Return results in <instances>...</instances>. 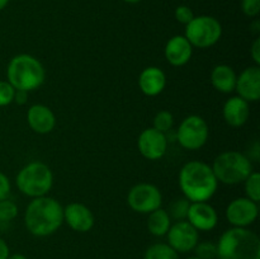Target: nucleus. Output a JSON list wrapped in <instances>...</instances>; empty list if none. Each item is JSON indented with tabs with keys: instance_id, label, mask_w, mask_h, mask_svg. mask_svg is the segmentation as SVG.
I'll use <instances>...</instances> for the list:
<instances>
[{
	"instance_id": "1",
	"label": "nucleus",
	"mask_w": 260,
	"mask_h": 259,
	"mask_svg": "<svg viewBox=\"0 0 260 259\" xmlns=\"http://www.w3.org/2000/svg\"><path fill=\"white\" fill-rule=\"evenodd\" d=\"M178 183L189 202H208L215 196L218 182L212 167L202 160H190L179 170Z\"/></svg>"
},
{
	"instance_id": "2",
	"label": "nucleus",
	"mask_w": 260,
	"mask_h": 259,
	"mask_svg": "<svg viewBox=\"0 0 260 259\" xmlns=\"http://www.w3.org/2000/svg\"><path fill=\"white\" fill-rule=\"evenodd\" d=\"M63 223V207L50 196L32 198L24 211V225L32 235L45 238L55 234Z\"/></svg>"
},
{
	"instance_id": "3",
	"label": "nucleus",
	"mask_w": 260,
	"mask_h": 259,
	"mask_svg": "<svg viewBox=\"0 0 260 259\" xmlns=\"http://www.w3.org/2000/svg\"><path fill=\"white\" fill-rule=\"evenodd\" d=\"M218 259H260V239L249 228H231L218 241Z\"/></svg>"
},
{
	"instance_id": "4",
	"label": "nucleus",
	"mask_w": 260,
	"mask_h": 259,
	"mask_svg": "<svg viewBox=\"0 0 260 259\" xmlns=\"http://www.w3.org/2000/svg\"><path fill=\"white\" fill-rule=\"evenodd\" d=\"M7 79L15 90L29 93L45 83V66L35 56L29 53H19L8 63Z\"/></svg>"
},
{
	"instance_id": "5",
	"label": "nucleus",
	"mask_w": 260,
	"mask_h": 259,
	"mask_svg": "<svg viewBox=\"0 0 260 259\" xmlns=\"http://www.w3.org/2000/svg\"><path fill=\"white\" fill-rule=\"evenodd\" d=\"M211 167L217 182L226 185L244 183L251 172H254L251 160L245 154L236 150H229L218 154Z\"/></svg>"
},
{
	"instance_id": "6",
	"label": "nucleus",
	"mask_w": 260,
	"mask_h": 259,
	"mask_svg": "<svg viewBox=\"0 0 260 259\" xmlns=\"http://www.w3.org/2000/svg\"><path fill=\"white\" fill-rule=\"evenodd\" d=\"M17 188L29 198L47 196L53 185V173L42 161H30L18 172L15 177Z\"/></svg>"
},
{
	"instance_id": "7",
	"label": "nucleus",
	"mask_w": 260,
	"mask_h": 259,
	"mask_svg": "<svg viewBox=\"0 0 260 259\" xmlns=\"http://www.w3.org/2000/svg\"><path fill=\"white\" fill-rule=\"evenodd\" d=\"M222 36L220 20L211 15H198L185 25L184 37L193 48H210L215 46Z\"/></svg>"
},
{
	"instance_id": "8",
	"label": "nucleus",
	"mask_w": 260,
	"mask_h": 259,
	"mask_svg": "<svg viewBox=\"0 0 260 259\" xmlns=\"http://www.w3.org/2000/svg\"><path fill=\"white\" fill-rule=\"evenodd\" d=\"M210 137V128L205 118L197 114H190L180 122L177 130V140L180 146L189 151L200 150Z\"/></svg>"
},
{
	"instance_id": "9",
	"label": "nucleus",
	"mask_w": 260,
	"mask_h": 259,
	"mask_svg": "<svg viewBox=\"0 0 260 259\" xmlns=\"http://www.w3.org/2000/svg\"><path fill=\"white\" fill-rule=\"evenodd\" d=\"M127 205L132 211L142 215H149L162 205L161 190L151 183L135 184L127 195Z\"/></svg>"
},
{
	"instance_id": "10",
	"label": "nucleus",
	"mask_w": 260,
	"mask_h": 259,
	"mask_svg": "<svg viewBox=\"0 0 260 259\" xmlns=\"http://www.w3.org/2000/svg\"><path fill=\"white\" fill-rule=\"evenodd\" d=\"M225 216L233 228H249L258 218L259 206L248 197H238L229 203Z\"/></svg>"
},
{
	"instance_id": "11",
	"label": "nucleus",
	"mask_w": 260,
	"mask_h": 259,
	"mask_svg": "<svg viewBox=\"0 0 260 259\" xmlns=\"http://www.w3.org/2000/svg\"><path fill=\"white\" fill-rule=\"evenodd\" d=\"M168 244L177 253H189L200 241V231L196 230L187 220L172 223L167 235Z\"/></svg>"
},
{
	"instance_id": "12",
	"label": "nucleus",
	"mask_w": 260,
	"mask_h": 259,
	"mask_svg": "<svg viewBox=\"0 0 260 259\" xmlns=\"http://www.w3.org/2000/svg\"><path fill=\"white\" fill-rule=\"evenodd\" d=\"M168 137L167 135L159 132L154 127L145 128L140 134L137 139V147L139 151L145 159L147 160H160L168 150Z\"/></svg>"
},
{
	"instance_id": "13",
	"label": "nucleus",
	"mask_w": 260,
	"mask_h": 259,
	"mask_svg": "<svg viewBox=\"0 0 260 259\" xmlns=\"http://www.w3.org/2000/svg\"><path fill=\"white\" fill-rule=\"evenodd\" d=\"M63 222L76 233H88L95 223V217L90 208L80 202L69 203L63 207Z\"/></svg>"
},
{
	"instance_id": "14",
	"label": "nucleus",
	"mask_w": 260,
	"mask_h": 259,
	"mask_svg": "<svg viewBox=\"0 0 260 259\" xmlns=\"http://www.w3.org/2000/svg\"><path fill=\"white\" fill-rule=\"evenodd\" d=\"M235 91L248 103L260 99V66L251 65L244 69L236 78Z\"/></svg>"
},
{
	"instance_id": "15",
	"label": "nucleus",
	"mask_w": 260,
	"mask_h": 259,
	"mask_svg": "<svg viewBox=\"0 0 260 259\" xmlns=\"http://www.w3.org/2000/svg\"><path fill=\"white\" fill-rule=\"evenodd\" d=\"M187 221L197 231H211L217 226L218 213L208 202H190Z\"/></svg>"
},
{
	"instance_id": "16",
	"label": "nucleus",
	"mask_w": 260,
	"mask_h": 259,
	"mask_svg": "<svg viewBox=\"0 0 260 259\" xmlns=\"http://www.w3.org/2000/svg\"><path fill=\"white\" fill-rule=\"evenodd\" d=\"M27 123L33 132L47 135L56 127V116L50 107L45 104H33L27 111Z\"/></svg>"
},
{
	"instance_id": "17",
	"label": "nucleus",
	"mask_w": 260,
	"mask_h": 259,
	"mask_svg": "<svg viewBox=\"0 0 260 259\" xmlns=\"http://www.w3.org/2000/svg\"><path fill=\"white\" fill-rule=\"evenodd\" d=\"M164 55L168 62L174 68L187 65L193 55V46L184 36H173L169 38L164 48Z\"/></svg>"
},
{
	"instance_id": "18",
	"label": "nucleus",
	"mask_w": 260,
	"mask_h": 259,
	"mask_svg": "<svg viewBox=\"0 0 260 259\" xmlns=\"http://www.w3.org/2000/svg\"><path fill=\"white\" fill-rule=\"evenodd\" d=\"M222 114L229 126L238 128L248 122L250 117V106L245 99L240 98L239 95L230 96L223 104Z\"/></svg>"
},
{
	"instance_id": "19",
	"label": "nucleus",
	"mask_w": 260,
	"mask_h": 259,
	"mask_svg": "<svg viewBox=\"0 0 260 259\" xmlns=\"http://www.w3.org/2000/svg\"><path fill=\"white\" fill-rule=\"evenodd\" d=\"M167 86V75L157 66H149L141 71L139 76V88L145 95L156 96L164 91Z\"/></svg>"
},
{
	"instance_id": "20",
	"label": "nucleus",
	"mask_w": 260,
	"mask_h": 259,
	"mask_svg": "<svg viewBox=\"0 0 260 259\" xmlns=\"http://www.w3.org/2000/svg\"><path fill=\"white\" fill-rule=\"evenodd\" d=\"M236 78L238 75H236L235 70L226 63L216 65L210 75V80L213 88L223 94H231L235 91Z\"/></svg>"
},
{
	"instance_id": "21",
	"label": "nucleus",
	"mask_w": 260,
	"mask_h": 259,
	"mask_svg": "<svg viewBox=\"0 0 260 259\" xmlns=\"http://www.w3.org/2000/svg\"><path fill=\"white\" fill-rule=\"evenodd\" d=\"M172 226V218L168 215L167 210L164 208H157L149 213L147 217V230L151 235L161 238L165 236Z\"/></svg>"
},
{
	"instance_id": "22",
	"label": "nucleus",
	"mask_w": 260,
	"mask_h": 259,
	"mask_svg": "<svg viewBox=\"0 0 260 259\" xmlns=\"http://www.w3.org/2000/svg\"><path fill=\"white\" fill-rule=\"evenodd\" d=\"M144 259H179V253L168 243H155L146 249Z\"/></svg>"
},
{
	"instance_id": "23",
	"label": "nucleus",
	"mask_w": 260,
	"mask_h": 259,
	"mask_svg": "<svg viewBox=\"0 0 260 259\" xmlns=\"http://www.w3.org/2000/svg\"><path fill=\"white\" fill-rule=\"evenodd\" d=\"M190 202L185 197L182 198H175L174 201H172L168 207L167 212L169 215V217L174 221H182L187 220L188 210H189Z\"/></svg>"
},
{
	"instance_id": "24",
	"label": "nucleus",
	"mask_w": 260,
	"mask_h": 259,
	"mask_svg": "<svg viewBox=\"0 0 260 259\" xmlns=\"http://www.w3.org/2000/svg\"><path fill=\"white\" fill-rule=\"evenodd\" d=\"M244 189L245 197L254 202L259 203L260 201V174L258 172H251V174L244 180Z\"/></svg>"
},
{
	"instance_id": "25",
	"label": "nucleus",
	"mask_w": 260,
	"mask_h": 259,
	"mask_svg": "<svg viewBox=\"0 0 260 259\" xmlns=\"http://www.w3.org/2000/svg\"><path fill=\"white\" fill-rule=\"evenodd\" d=\"M173 126H174V116L169 111L162 109L155 114L154 122H152V127L155 130L167 135L173 128Z\"/></svg>"
},
{
	"instance_id": "26",
	"label": "nucleus",
	"mask_w": 260,
	"mask_h": 259,
	"mask_svg": "<svg viewBox=\"0 0 260 259\" xmlns=\"http://www.w3.org/2000/svg\"><path fill=\"white\" fill-rule=\"evenodd\" d=\"M196 256L200 259H216L217 258V246L212 241H198L193 249Z\"/></svg>"
},
{
	"instance_id": "27",
	"label": "nucleus",
	"mask_w": 260,
	"mask_h": 259,
	"mask_svg": "<svg viewBox=\"0 0 260 259\" xmlns=\"http://www.w3.org/2000/svg\"><path fill=\"white\" fill-rule=\"evenodd\" d=\"M18 216L17 203L10 201L9 198L0 201V221H12Z\"/></svg>"
},
{
	"instance_id": "28",
	"label": "nucleus",
	"mask_w": 260,
	"mask_h": 259,
	"mask_svg": "<svg viewBox=\"0 0 260 259\" xmlns=\"http://www.w3.org/2000/svg\"><path fill=\"white\" fill-rule=\"evenodd\" d=\"M15 89L8 80H0V107H7L14 101Z\"/></svg>"
},
{
	"instance_id": "29",
	"label": "nucleus",
	"mask_w": 260,
	"mask_h": 259,
	"mask_svg": "<svg viewBox=\"0 0 260 259\" xmlns=\"http://www.w3.org/2000/svg\"><path fill=\"white\" fill-rule=\"evenodd\" d=\"M174 17L175 19H177V22L187 25L188 23L194 18V14H193V10L190 9L189 7H187V5H179V7L175 9Z\"/></svg>"
},
{
	"instance_id": "30",
	"label": "nucleus",
	"mask_w": 260,
	"mask_h": 259,
	"mask_svg": "<svg viewBox=\"0 0 260 259\" xmlns=\"http://www.w3.org/2000/svg\"><path fill=\"white\" fill-rule=\"evenodd\" d=\"M241 9L248 17H256L260 13V0H243Z\"/></svg>"
},
{
	"instance_id": "31",
	"label": "nucleus",
	"mask_w": 260,
	"mask_h": 259,
	"mask_svg": "<svg viewBox=\"0 0 260 259\" xmlns=\"http://www.w3.org/2000/svg\"><path fill=\"white\" fill-rule=\"evenodd\" d=\"M10 190H12V184H10L9 178L7 174L0 172V201L9 198Z\"/></svg>"
},
{
	"instance_id": "32",
	"label": "nucleus",
	"mask_w": 260,
	"mask_h": 259,
	"mask_svg": "<svg viewBox=\"0 0 260 259\" xmlns=\"http://www.w3.org/2000/svg\"><path fill=\"white\" fill-rule=\"evenodd\" d=\"M250 56L254 61V65L260 66V38H255L250 47Z\"/></svg>"
},
{
	"instance_id": "33",
	"label": "nucleus",
	"mask_w": 260,
	"mask_h": 259,
	"mask_svg": "<svg viewBox=\"0 0 260 259\" xmlns=\"http://www.w3.org/2000/svg\"><path fill=\"white\" fill-rule=\"evenodd\" d=\"M28 101V91L24 90H15L14 94V101L18 106H23V104L27 103Z\"/></svg>"
},
{
	"instance_id": "34",
	"label": "nucleus",
	"mask_w": 260,
	"mask_h": 259,
	"mask_svg": "<svg viewBox=\"0 0 260 259\" xmlns=\"http://www.w3.org/2000/svg\"><path fill=\"white\" fill-rule=\"evenodd\" d=\"M9 245H8L4 239L0 238V259H7L9 256Z\"/></svg>"
},
{
	"instance_id": "35",
	"label": "nucleus",
	"mask_w": 260,
	"mask_h": 259,
	"mask_svg": "<svg viewBox=\"0 0 260 259\" xmlns=\"http://www.w3.org/2000/svg\"><path fill=\"white\" fill-rule=\"evenodd\" d=\"M7 259H28L24 254H20V253H14V254H9Z\"/></svg>"
},
{
	"instance_id": "36",
	"label": "nucleus",
	"mask_w": 260,
	"mask_h": 259,
	"mask_svg": "<svg viewBox=\"0 0 260 259\" xmlns=\"http://www.w3.org/2000/svg\"><path fill=\"white\" fill-rule=\"evenodd\" d=\"M10 0H0V10L4 9L8 4H9Z\"/></svg>"
},
{
	"instance_id": "37",
	"label": "nucleus",
	"mask_w": 260,
	"mask_h": 259,
	"mask_svg": "<svg viewBox=\"0 0 260 259\" xmlns=\"http://www.w3.org/2000/svg\"><path fill=\"white\" fill-rule=\"evenodd\" d=\"M123 2L129 3V4H136V3H140L141 0H123Z\"/></svg>"
},
{
	"instance_id": "38",
	"label": "nucleus",
	"mask_w": 260,
	"mask_h": 259,
	"mask_svg": "<svg viewBox=\"0 0 260 259\" xmlns=\"http://www.w3.org/2000/svg\"><path fill=\"white\" fill-rule=\"evenodd\" d=\"M185 259H200V258H197V256H189V258H185Z\"/></svg>"
}]
</instances>
